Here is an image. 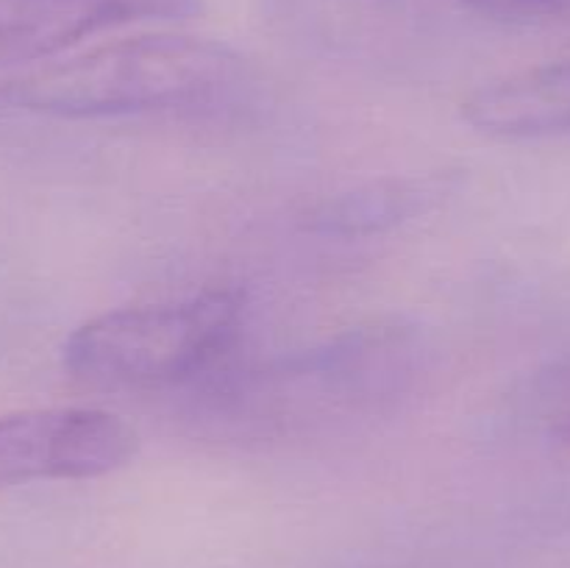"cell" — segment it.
Instances as JSON below:
<instances>
[{
	"instance_id": "obj_1",
	"label": "cell",
	"mask_w": 570,
	"mask_h": 568,
	"mask_svg": "<svg viewBox=\"0 0 570 568\" xmlns=\"http://www.w3.org/2000/svg\"><path fill=\"white\" fill-rule=\"evenodd\" d=\"M259 76L232 45L142 33L0 81V106L67 117L226 115L250 106Z\"/></svg>"
},
{
	"instance_id": "obj_2",
	"label": "cell",
	"mask_w": 570,
	"mask_h": 568,
	"mask_svg": "<svg viewBox=\"0 0 570 568\" xmlns=\"http://www.w3.org/2000/svg\"><path fill=\"white\" fill-rule=\"evenodd\" d=\"M248 301L237 287H209L178 301L109 310L61 345L67 376L92 390H176L212 384L228 371Z\"/></svg>"
},
{
	"instance_id": "obj_3",
	"label": "cell",
	"mask_w": 570,
	"mask_h": 568,
	"mask_svg": "<svg viewBox=\"0 0 570 568\" xmlns=\"http://www.w3.org/2000/svg\"><path fill=\"white\" fill-rule=\"evenodd\" d=\"M426 354L429 345L417 326L379 321L262 371H226L223 382L206 388L217 401H226L237 421L289 427L393 404L415 388Z\"/></svg>"
},
{
	"instance_id": "obj_4",
	"label": "cell",
	"mask_w": 570,
	"mask_h": 568,
	"mask_svg": "<svg viewBox=\"0 0 570 568\" xmlns=\"http://www.w3.org/2000/svg\"><path fill=\"white\" fill-rule=\"evenodd\" d=\"M139 434L100 407H37L0 415V490L45 479H95L137 457Z\"/></svg>"
},
{
	"instance_id": "obj_5",
	"label": "cell",
	"mask_w": 570,
	"mask_h": 568,
	"mask_svg": "<svg viewBox=\"0 0 570 568\" xmlns=\"http://www.w3.org/2000/svg\"><path fill=\"white\" fill-rule=\"evenodd\" d=\"M265 20L304 53L345 65H399L421 45V0H262Z\"/></svg>"
},
{
	"instance_id": "obj_6",
	"label": "cell",
	"mask_w": 570,
	"mask_h": 568,
	"mask_svg": "<svg viewBox=\"0 0 570 568\" xmlns=\"http://www.w3.org/2000/svg\"><path fill=\"white\" fill-rule=\"evenodd\" d=\"M200 11L204 0H0V67L50 59L111 28Z\"/></svg>"
},
{
	"instance_id": "obj_7",
	"label": "cell",
	"mask_w": 570,
	"mask_h": 568,
	"mask_svg": "<svg viewBox=\"0 0 570 568\" xmlns=\"http://www.w3.org/2000/svg\"><path fill=\"white\" fill-rule=\"evenodd\" d=\"M456 187L460 176L451 170L376 178L321 198L304 212L301 223L323 237H373L417 221L454 195Z\"/></svg>"
},
{
	"instance_id": "obj_8",
	"label": "cell",
	"mask_w": 570,
	"mask_h": 568,
	"mask_svg": "<svg viewBox=\"0 0 570 568\" xmlns=\"http://www.w3.org/2000/svg\"><path fill=\"white\" fill-rule=\"evenodd\" d=\"M476 131L501 139H546L570 134V59L499 78L462 104Z\"/></svg>"
},
{
	"instance_id": "obj_9",
	"label": "cell",
	"mask_w": 570,
	"mask_h": 568,
	"mask_svg": "<svg viewBox=\"0 0 570 568\" xmlns=\"http://www.w3.org/2000/svg\"><path fill=\"white\" fill-rule=\"evenodd\" d=\"M471 11L507 22H534L562 17L570 11V0H460Z\"/></svg>"
},
{
	"instance_id": "obj_10",
	"label": "cell",
	"mask_w": 570,
	"mask_h": 568,
	"mask_svg": "<svg viewBox=\"0 0 570 568\" xmlns=\"http://www.w3.org/2000/svg\"><path fill=\"white\" fill-rule=\"evenodd\" d=\"M551 440H557V443H570V415L566 421L560 423V427L554 429V434H551Z\"/></svg>"
}]
</instances>
